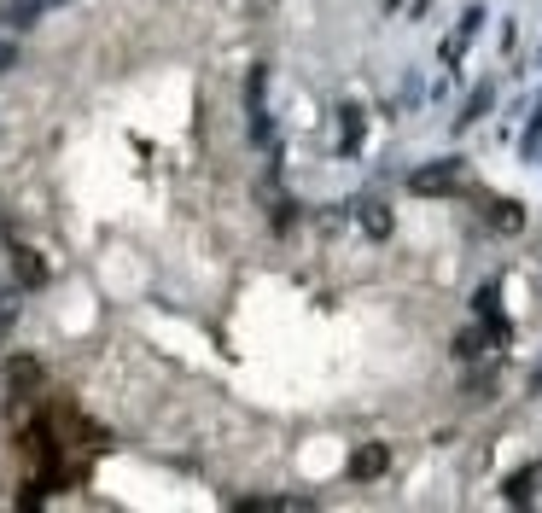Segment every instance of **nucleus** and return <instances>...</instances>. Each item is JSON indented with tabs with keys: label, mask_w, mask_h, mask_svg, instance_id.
Masks as SVG:
<instances>
[{
	"label": "nucleus",
	"mask_w": 542,
	"mask_h": 513,
	"mask_svg": "<svg viewBox=\"0 0 542 513\" xmlns=\"http://www.w3.org/2000/svg\"><path fill=\"white\" fill-rule=\"evenodd\" d=\"M385 473H391V449L385 444H362L356 449V455H350V479H385Z\"/></svg>",
	"instance_id": "1"
},
{
	"label": "nucleus",
	"mask_w": 542,
	"mask_h": 513,
	"mask_svg": "<svg viewBox=\"0 0 542 513\" xmlns=\"http://www.w3.org/2000/svg\"><path fill=\"white\" fill-rule=\"evenodd\" d=\"M356 216H362L368 240H391V210L379 205V199H362V205H356Z\"/></svg>",
	"instance_id": "2"
},
{
	"label": "nucleus",
	"mask_w": 542,
	"mask_h": 513,
	"mask_svg": "<svg viewBox=\"0 0 542 513\" xmlns=\"http://www.w3.org/2000/svg\"><path fill=\"white\" fill-rule=\"evenodd\" d=\"M449 187H455V170H449V164H432V170L414 175V193H426V199H438V193H449Z\"/></svg>",
	"instance_id": "3"
},
{
	"label": "nucleus",
	"mask_w": 542,
	"mask_h": 513,
	"mask_svg": "<svg viewBox=\"0 0 542 513\" xmlns=\"http://www.w3.org/2000/svg\"><path fill=\"white\" fill-rule=\"evenodd\" d=\"M484 216H490V228H502V234H519V228H525V210L508 205V199H490Z\"/></svg>",
	"instance_id": "4"
},
{
	"label": "nucleus",
	"mask_w": 542,
	"mask_h": 513,
	"mask_svg": "<svg viewBox=\"0 0 542 513\" xmlns=\"http://www.w3.org/2000/svg\"><path fill=\"white\" fill-rule=\"evenodd\" d=\"M6 374H12V391H35V385H41V362H30V356H18V362H12Z\"/></svg>",
	"instance_id": "5"
},
{
	"label": "nucleus",
	"mask_w": 542,
	"mask_h": 513,
	"mask_svg": "<svg viewBox=\"0 0 542 513\" xmlns=\"http://www.w3.org/2000/svg\"><path fill=\"white\" fill-rule=\"evenodd\" d=\"M537 385H542V374H537Z\"/></svg>",
	"instance_id": "6"
}]
</instances>
